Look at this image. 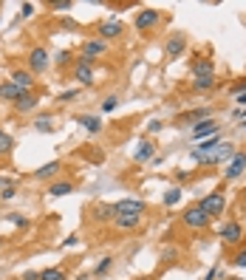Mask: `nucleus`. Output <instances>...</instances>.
I'll return each instance as SVG.
<instances>
[{
	"mask_svg": "<svg viewBox=\"0 0 246 280\" xmlns=\"http://www.w3.org/2000/svg\"><path fill=\"white\" fill-rule=\"evenodd\" d=\"M31 14H34V3H23L20 6V17L26 20V17H31Z\"/></svg>",
	"mask_w": 246,
	"mask_h": 280,
	"instance_id": "obj_38",
	"label": "nucleus"
},
{
	"mask_svg": "<svg viewBox=\"0 0 246 280\" xmlns=\"http://www.w3.org/2000/svg\"><path fill=\"white\" fill-rule=\"evenodd\" d=\"M184 51H187V34L184 31H173L167 37V43H164V54H167V60H179Z\"/></svg>",
	"mask_w": 246,
	"mask_h": 280,
	"instance_id": "obj_5",
	"label": "nucleus"
},
{
	"mask_svg": "<svg viewBox=\"0 0 246 280\" xmlns=\"http://www.w3.org/2000/svg\"><path fill=\"white\" fill-rule=\"evenodd\" d=\"M0 249H3V238H0Z\"/></svg>",
	"mask_w": 246,
	"mask_h": 280,
	"instance_id": "obj_45",
	"label": "nucleus"
},
{
	"mask_svg": "<svg viewBox=\"0 0 246 280\" xmlns=\"http://www.w3.org/2000/svg\"><path fill=\"white\" fill-rule=\"evenodd\" d=\"M14 195H17V187H6V190L0 192V201H11Z\"/></svg>",
	"mask_w": 246,
	"mask_h": 280,
	"instance_id": "obj_36",
	"label": "nucleus"
},
{
	"mask_svg": "<svg viewBox=\"0 0 246 280\" xmlns=\"http://www.w3.org/2000/svg\"><path fill=\"white\" fill-rule=\"evenodd\" d=\"M11 85H17V88L23 91V93H31V88H34V74L31 71H11V79H9Z\"/></svg>",
	"mask_w": 246,
	"mask_h": 280,
	"instance_id": "obj_14",
	"label": "nucleus"
},
{
	"mask_svg": "<svg viewBox=\"0 0 246 280\" xmlns=\"http://www.w3.org/2000/svg\"><path fill=\"white\" fill-rule=\"evenodd\" d=\"M71 57H74V54H71V51L65 48V51H60V54L54 57V62H57L60 68H62V65H68V62H71Z\"/></svg>",
	"mask_w": 246,
	"mask_h": 280,
	"instance_id": "obj_32",
	"label": "nucleus"
},
{
	"mask_svg": "<svg viewBox=\"0 0 246 280\" xmlns=\"http://www.w3.org/2000/svg\"><path fill=\"white\" fill-rule=\"evenodd\" d=\"M0 133H3V130H0Z\"/></svg>",
	"mask_w": 246,
	"mask_h": 280,
	"instance_id": "obj_47",
	"label": "nucleus"
},
{
	"mask_svg": "<svg viewBox=\"0 0 246 280\" xmlns=\"http://www.w3.org/2000/svg\"><path fill=\"white\" fill-rule=\"evenodd\" d=\"M176 179L184 181V179H190V173H187V170H179V173H176Z\"/></svg>",
	"mask_w": 246,
	"mask_h": 280,
	"instance_id": "obj_43",
	"label": "nucleus"
},
{
	"mask_svg": "<svg viewBox=\"0 0 246 280\" xmlns=\"http://www.w3.org/2000/svg\"><path fill=\"white\" fill-rule=\"evenodd\" d=\"M124 29H122V23L119 20H105V23H99V29H96V34H99V40L102 43H108V40H116L119 34H122Z\"/></svg>",
	"mask_w": 246,
	"mask_h": 280,
	"instance_id": "obj_13",
	"label": "nucleus"
},
{
	"mask_svg": "<svg viewBox=\"0 0 246 280\" xmlns=\"http://www.w3.org/2000/svg\"><path fill=\"white\" fill-rule=\"evenodd\" d=\"M190 133H192V139H198V142H204V139H210V136L221 133V124L215 122V119H204V122L192 124V127H190Z\"/></svg>",
	"mask_w": 246,
	"mask_h": 280,
	"instance_id": "obj_8",
	"label": "nucleus"
},
{
	"mask_svg": "<svg viewBox=\"0 0 246 280\" xmlns=\"http://www.w3.org/2000/svg\"><path fill=\"white\" fill-rule=\"evenodd\" d=\"M221 241L224 244H241V238H244V226L238 224V221H226L224 226H221Z\"/></svg>",
	"mask_w": 246,
	"mask_h": 280,
	"instance_id": "obj_12",
	"label": "nucleus"
},
{
	"mask_svg": "<svg viewBox=\"0 0 246 280\" xmlns=\"http://www.w3.org/2000/svg\"><path fill=\"white\" fill-rule=\"evenodd\" d=\"M139 224H142V215H119V218H113V226H116V229H122V232L136 229Z\"/></svg>",
	"mask_w": 246,
	"mask_h": 280,
	"instance_id": "obj_19",
	"label": "nucleus"
},
{
	"mask_svg": "<svg viewBox=\"0 0 246 280\" xmlns=\"http://www.w3.org/2000/svg\"><path fill=\"white\" fill-rule=\"evenodd\" d=\"M198 207H201V210L210 215V218L224 215V213H226V198H224V192H210V195H204L201 201H198Z\"/></svg>",
	"mask_w": 246,
	"mask_h": 280,
	"instance_id": "obj_2",
	"label": "nucleus"
},
{
	"mask_svg": "<svg viewBox=\"0 0 246 280\" xmlns=\"http://www.w3.org/2000/svg\"><path fill=\"white\" fill-rule=\"evenodd\" d=\"M181 221H184V226H190V229H204V226H210V221H213V218L204 213L198 204H192V207H187V210H184Z\"/></svg>",
	"mask_w": 246,
	"mask_h": 280,
	"instance_id": "obj_3",
	"label": "nucleus"
},
{
	"mask_svg": "<svg viewBox=\"0 0 246 280\" xmlns=\"http://www.w3.org/2000/svg\"><path fill=\"white\" fill-rule=\"evenodd\" d=\"M23 96V91L17 88V85H11V82H3L0 85V99H6V102H17Z\"/></svg>",
	"mask_w": 246,
	"mask_h": 280,
	"instance_id": "obj_23",
	"label": "nucleus"
},
{
	"mask_svg": "<svg viewBox=\"0 0 246 280\" xmlns=\"http://www.w3.org/2000/svg\"><path fill=\"white\" fill-rule=\"evenodd\" d=\"M105 51H108V43H102L99 37H96V40H88V43H82L79 62H82V65H93V60L99 54H105Z\"/></svg>",
	"mask_w": 246,
	"mask_h": 280,
	"instance_id": "obj_6",
	"label": "nucleus"
},
{
	"mask_svg": "<svg viewBox=\"0 0 246 280\" xmlns=\"http://www.w3.org/2000/svg\"><path fill=\"white\" fill-rule=\"evenodd\" d=\"M40 280H68L62 269H43L40 272Z\"/></svg>",
	"mask_w": 246,
	"mask_h": 280,
	"instance_id": "obj_29",
	"label": "nucleus"
},
{
	"mask_svg": "<svg viewBox=\"0 0 246 280\" xmlns=\"http://www.w3.org/2000/svg\"><path fill=\"white\" fill-rule=\"evenodd\" d=\"M213 108H192V111H187V113H179V127L181 124H198V122H204V119H213Z\"/></svg>",
	"mask_w": 246,
	"mask_h": 280,
	"instance_id": "obj_9",
	"label": "nucleus"
},
{
	"mask_svg": "<svg viewBox=\"0 0 246 280\" xmlns=\"http://www.w3.org/2000/svg\"><path fill=\"white\" fill-rule=\"evenodd\" d=\"M244 170H246V153H241V150H238L235 156L229 158V164H226L224 176H226L229 181H235V179H241V176H244Z\"/></svg>",
	"mask_w": 246,
	"mask_h": 280,
	"instance_id": "obj_10",
	"label": "nucleus"
},
{
	"mask_svg": "<svg viewBox=\"0 0 246 280\" xmlns=\"http://www.w3.org/2000/svg\"><path fill=\"white\" fill-rule=\"evenodd\" d=\"M23 280H40V272H26V275H23Z\"/></svg>",
	"mask_w": 246,
	"mask_h": 280,
	"instance_id": "obj_41",
	"label": "nucleus"
},
{
	"mask_svg": "<svg viewBox=\"0 0 246 280\" xmlns=\"http://www.w3.org/2000/svg\"><path fill=\"white\" fill-rule=\"evenodd\" d=\"M153 156H156V145L150 139H142L139 147H136V153H133V161L136 164H145V161H153Z\"/></svg>",
	"mask_w": 246,
	"mask_h": 280,
	"instance_id": "obj_15",
	"label": "nucleus"
},
{
	"mask_svg": "<svg viewBox=\"0 0 246 280\" xmlns=\"http://www.w3.org/2000/svg\"><path fill=\"white\" fill-rule=\"evenodd\" d=\"M6 218H9L14 226H20V229H26V226H29V218H26V215H20V213H11V215H6Z\"/></svg>",
	"mask_w": 246,
	"mask_h": 280,
	"instance_id": "obj_31",
	"label": "nucleus"
},
{
	"mask_svg": "<svg viewBox=\"0 0 246 280\" xmlns=\"http://www.w3.org/2000/svg\"><path fill=\"white\" fill-rule=\"evenodd\" d=\"M62 170V161H48V164H43L40 170H34V179H54L57 173Z\"/></svg>",
	"mask_w": 246,
	"mask_h": 280,
	"instance_id": "obj_20",
	"label": "nucleus"
},
{
	"mask_svg": "<svg viewBox=\"0 0 246 280\" xmlns=\"http://www.w3.org/2000/svg\"><path fill=\"white\" fill-rule=\"evenodd\" d=\"M77 122L82 124L88 133H99L102 130V119L99 116H88V113H85V116H77Z\"/></svg>",
	"mask_w": 246,
	"mask_h": 280,
	"instance_id": "obj_22",
	"label": "nucleus"
},
{
	"mask_svg": "<svg viewBox=\"0 0 246 280\" xmlns=\"http://www.w3.org/2000/svg\"><path fill=\"white\" fill-rule=\"evenodd\" d=\"M116 108H119V96H116V93H111V96H105V99H102V111H105V113H113Z\"/></svg>",
	"mask_w": 246,
	"mask_h": 280,
	"instance_id": "obj_30",
	"label": "nucleus"
},
{
	"mask_svg": "<svg viewBox=\"0 0 246 280\" xmlns=\"http://www.w3.org/2000/svg\"><path fill=\"white\" fill-rule=\"evenodd\" d=\"M113 218H116L113 204H99V207L93 210V221H96V224H105V221H113Z\"/></svg>",
	"mask_w": 246,
	"mask_h": 280,
	"instance_id": "obj_21",
	"label": "nucleus"
},
{
	"mask_svg": "<svg viewBox=\"0 0 246 280\" xmlns=\"http://www.w3.org/2000/svg\"><path fill=\"white\" fill-rule=\"evenodd\" d=\"M11 280H23V278H11Z\"/></svg>",
	"mask_w": 246,
	"mask_h": 280,
	"instance_id": "obj_46",
	"label": "nucleus"
},
{
	"mask_svg": "<svg viewBox=\"0 0 246 280\" xmlns=\"http://www.w3.org/2000/svg\"><path fill=\"white\" fill-rule=\"evenodd\" d=\"M235 102H238V108H246V93H238Z\"/></svg>",
	"mask_w": 246,
	"mask_h": 280,
	"instance_id": "obj_42",
	"label": "nucleus"
},
{
	"mask_svg": "<svg viewBox=\"0 0 246 280\" xmlns=\"http://www.w3.org/2000/svg\"><path fill=\"white\" fill-rule=\"evenodd\" d=\"M192 79H215V65H213V60L198 57V60L192 62Z\"/></svg>",
	"mask_w": 246,
	"mask_h": 280,
	"instance_id": "obj_11",
	"label": "nucleus"
},
{
	"mask_svg": "<svg viewBox=\"0 0 246 280\" xmlns=\"http://www.w3.org/2000/svg\"><path fill=\"white\" fill-rule=\"evenodd\" d=\"M232 263H235V266H241V269H246V247L238 249V255L232 258Z\"/></svg>",
	"mask_w": 246,
	"mask_h": 280,
	"instance_id": "obj_34",
	"label": "nucleus"
},
{
	"mask_svg": "<svg viewBox=\"0 0 246 280\" xmlns=\"http://www.w3.org/2000/svg\"><path fill=\"white\" fill-rule=\"evenodd\" d=\"M74 79H77L82 88H91V85H93V65L77 62V65H74Z\"/></svg>",
	"mask_w": 246,
	"mask_h": 280,
	"instance_id": "obj_16",
	"label": "nucleus"
},
{
	"mask_svg": "<svg viewBox=\"0 0 246 280\" xmlns=\"http://www.w3.org/2000/svg\"><path fill=\"white\" fill-rule=\"evenodd\" d=\"M79 280H91V275H79Z\"/></svg>",
	"mask_w": 246,
	"mask_h": 280,
	"instance_id": "obj_44",
	"label": "nucleus"
},
{
	"mask_svg": "<svg viewBox=\"0 0 246 280\" xmlns=\"http://www.w3.org/2000/svg\"><path fill=\"white\" fill-rule=\"evenodd\" d=\"M14 105V111L17 113H31V111H37V105H40V99L34 96V93H23L17 102H11Z\"/></svg>",
	"mask_w": 246,
	"mask_h": 280,
	"instance_id": "obj_17",
	"label": "nucleus"
},
{
	"mask_svg": "<svg viewBox=\"0 0 246 280\" xmlns=\"http://www.w3.org/2000/svg\"><path fill=\"white\" fill-rule=\"evenodd\" d=\"M158 23H161V11L158 9H142V11H136V17H133V26L139 31H150V29H156Z\"/></svg>",
	"mask_w": 246,
	"mask_h": 280,
	"instance_id": "obj_4",
	"label": "nucleus"
},
{
	"mask_svg": "<svg viewBox=\"0 0 246 280\" xmlns=\"http://www.w3.org/2000/svg\"><path fill=\"white\" fill-rule=\"evenodd\" d=\"M74 244H77V235H68L65 241H62V247H65V249H68V247H74Z\"/></svg>",
	"mask_w": 246,
	"mask_h": 280,
	"instance_id": "obj_40",
	"label": "nucleus"
},
{
	"mask_svg": "<svg viewBox=\"0 0 246 280\" xmlns=\"http://www.w3.org/2000/svg\"><path fill=\"white\" fill-rule=\"evenodd\" d=\"M54 11H71V0H54V3H48Z\"/></svg>",
	"mask_w": 246,
	"mask_h": 280,
	"instance_id": "obj_33",
	"label": "nucleus"
},
{
	"mask_svg": "<svg viewBox=\"0 0 246 280\" xmlns=\"http://www.w3.org/2000/svg\"><path fill=\"white\" fill-rule=\"evenodd\" d=\"M54 116H48V113H45V116H37V119H34V130H37V133H54Z\"/></svg>",
	"mask_w": 246,
	"mask_h": 280,
	"instance_id": "obj_24",
	"label": "nucleus"
},
{
	"mask_svg": "<svg viewBox=\"0 0 246 280\" xmlns=\"http://www.w3.org/2000/svg\"><path fill=\"white\" fill-rule=\"evenodd\" d=\"M232 93H235V96H238V93H246V79H244V82H238L235 88H232Z\"/></svg>",
	"mask_w": 246,
	"mask_h": 280,
	"instance_id": "obj_39",
	"label": "nucleus"
},
{
	"mask_svg": "<svg viewBox=\"0 0 246 280\" xmlns=\"http://www.w3.org/2000/svg\"><path fill=\"white\" fill-rule=\"evenodd\" d=\"M161 127H164V122H161V119H150V122H147V130H150V133H158Z\"/></svg>",
	"mask_w": 246,
	"mask_h": 280,
	"instance_id": "obj_37",
	"label": "nucleus"
},
{
	"mask_svg": "<svg viewBox=\"0 0 246 280\" xmlns=\"http://www.w3.org/2000/svg\"><path fill=\"white\" fill-rule=\"evenodd\" d=\"M11 150H14V139L9 133H0V156H9Z\"/></svg>",
	"mask_w": 246,
	"mask_h": 280,
	"instance_id": "obj_27",
	"label": "nucleus"
},
{
	"mask_svg": "<svg viewBox=\"0 0 246 280\" xmlns=\"http://www.w3.org/2000/svg\"><path fill=\"white\" fill-rule=\"evenodd\" d=\"M113 210H116V218L119 215H145L147 204L142 198H122V201L113 204Z\"/></svg>",
	"mask_w": 246,
	"mask_h": 280,
	"instance_id": "obj_7",
	"label": "nucleus"
},
{
	"mask_svg": "<svg viewBox=\"0 0 246 280\" xmlns=\"http://www.w3.org/2000/svg\"><path fill=\"white\" fill-rule=\"evenodd\" d=\"M48 65H51L48 48H45V45H34L31 51H29V71L37 77V74H45V68Z\"/></svg>",
	"mask_w": 246,
	"mask_h": 280,
	"instance_id": "obj_1",
	"label": "nucleus"
},
{
	"mask_svg": "<svg viewBox=\"0 0 246 280\" xmlns=\"http://www.w3.org/2000/svg\"><path fill=\"white\" fill-rule=\"evenodd\" d=\"M68 192H74V184H71V181H54V184H48V195H54V198L68 195Z\"/></svg>",
	"mask_w": 246,
	"mask_h": 280,
	"instance_id": "obj_25",
	"label": "nucleus"
},
{
	"mask_svg": "<svg viewBox=\"0 0 246 280\" xmlns=\"http://www.w3.org/2000/svg\"><path fill=\"white\" fill-rule=\"evenodd\" d=\"M181 195H184L181 187H170V190L164 192V207H176V204L181 201Z\"/></svg>",
	"mask_w": 246,
	"mask_h": 280,
	"instance_id": "obj_26",
	"label": "nucleus"
},
{
	"mask_svg": "<svg viewBox=\"0 0 246 280\" xmlns=\"http://www.w3.org/2000/svg\"><path fill=\"white\" fill-rule=\"evenodd\" d=\"M218 145H221V133H215V136H210V139H204V142L195 147L192 153H198V156H210V153H215V150H218Z\"/></svg>",
	"mask_w": 246,
	"mask_h": 280,
	"instance_id": "obj_18",
	"label": "nucleus"
},
{
	"mask_svg": "<svg viewBox=\"0 0 246 280\" xmlns=\"http://www.w3.org/2000/svg\"><path fill=\"white\" fill-rule=\"evenodd\" d=\"M77 93L79 91H62V93L57 96V102H71V99H77Z\"/></svg>",
	"mask_w": 246,
	"mask_h": 280,
	"instance_id": "obj_35",
	"label": "nucleus"
},
{
	"mask_svg": "<svg viewBox=\"0 0 246 280\" xmlns=\"http://www.w3.org/2000/svg\"><path fill=\"white\" fill-rule=\"evenodd\" d=\"M111 266H113V258H111V255H105V258H102L99 263H96L93 275H96V278H102V275H108V269H111Z\"/></svg>",
	"mask_w": 246,
	"mask_h": 280,
	"instance_id": "obj_28",
	"label": "nucleus"
}]
</instances>
